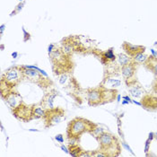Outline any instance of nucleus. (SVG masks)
Returning <instances> with one entry per match:
<instances>
[{
  "label": "nucleus",
  "instance_id": "1",
  "mask_svg": "<svg viewBox=\"0 0 157 157\" xmlns=\"http://www.w3.org/2000/svg\"><path fill=\"white\" fill-rule=\"evenodd\" d=\"M97 140L100 143V152L106 156H118L121 153V144L119 139L111 134L103 132L101 134Z\"/></svg>",
  "mask_w": 157,
  "mask_h": 157
},
{
  "label": "nucleus",
  "instance_id": "2",
  "mask_svg": "<svg viewBox=\"0 0 157 157\" xmlns=\"http://www.w3.org/2000/svg\"><path fill=\"white\" fill-rule=\"evenodd\" d=\"M97 126L91 122V121H87L83 118H75L72 121H70V123L67 126V136L69 138H79L81 136L82 134L85 132H92Z\"/></svg>",
  "mask_w": 157,
  "mask_h": 157
},
{
  "label": "nucleus",
  "instance_id": "3",
  "mask_svg": "<svg viewBox=\"0 0 157 157\" xmlns=\"http://www.w3.org/2000/svg\"><path fill=\"white\" fill-rule=\"evenodd\" d=\"M24 77V74H23V67H14L12 68H9L8 70H6L5 74L2 76L1 79V85L2 86H7L10 89L13 86H15L17 85L21 79Z\"/></svg>",
  "mask_w": 157,
  "mask_h": 157
},
{
  "label": "nucleus",
  "instance_id": "4",
  "mask_svg": "<svg viewBox=\"0 0 157 157\" xmlns=\"http://www.w3.org/2000/svg\"><path fill=\"white\" fill-rule=\"evenodd\" d=\"M23 67V74H24V77L29 79L30 81L36 83L38 85H42L44 84L45 80L43 78V76L40 75L42 70L39 69L36 67H29V66H25L22 67Z\"/></svg>",
  "mask_w": 157,
  "mask_h": 157
},
{
  "label": "nucleus",
  "instance_id": "5",
  "mask_svg": "<svg viewBox=\"0 0 157 157\" xmlns=\"http://www.w3.org/2000/svg\"><path fill=\"white\" fill-rule=\"evenodd\" d=\"M65 117V111L63 109H47L46 114L44 116V120L46 122V126L47 127H51L54 126L56 124L60 123L61 121L64 119Z\"/></svg>",
  "mask_w": 157,
  "mask_h": 157
},
{
  "label": "nucleus",
  "instance_id": "6",
  "mask_svg": "<svg viewBox=\"0 0 157 157\" xmlns=\"http://www.w3.org/2000/svg\"><path fill=\"white\" fill-rule=\"evenodd\" d=\"M33 106H26L24 103L22 102L20 105H18L16 108L13 109V115L19 120L28 121L33 119Z\"/></svg>",
  "mask_w": 157,
  "mask_h": 157
},
{
  "label": "nucleus",
  "instance_id": "7",
  "mask_svg": "<svg viewBox=\"0 0 157 157\" xmlns=\"http://www.w3.org/2000/svg\"><path fill=\"white\" fill-rule=\"evenodd\" d=\"M137 65H138V63H136V61L132 59L128 64L121 67V74H122V76L126 80L127 83L133 81L132 79H133V77L135 76V74L136 72Z\"/></svg>",
  "mask_w": 157,
  "mask_h": 157
},
{
  "label": "nucleus",
  "instance_id": "8",
  "mask_svg": "<svg viewBox=\"0 0 157 157\" xmlns=\"http://www.w3.org/2000/svg\"><path fill=\"white\" fill-rule=\"evenodd\" d=\"M87 98L90 105L97 106L99 104H103V98H102V90L101 86L96 89L90 90L87 94Z\"/></svg>",
  "mask_w": 157,
  "mask_h": 157
},
{
  "label": "nucleus",
  "instance_id": "9",
  "mask_svg": "<svg viewBox=\"0 0 157 157\" xmlns=\"http://www.w3.org/2000/svg\"><path fill=\"white\" fill-rule=\"evenodd\" d=\"M122 48L124 49L125 53L130 58H134L135 56H136L140 53H144L145 50V47L144 46L134 45V44L128 43V42H124L122 44Z\"/></svg>",
  "mask_w": 157,
  "mask_h": 157
},
{
  "label": "nucleus",
  "instance_id": "10",
  "mask_svg": "<svg viewBox=\"0 0 157 157\" xmlns=\"http://www.w3.org/2000/svg\"><path fill=\"white\" fill-rule=\"evenodd\" d=\"M141 104L147 110L155 111L157 110V97L154 96V95L145 94V96H143L142 98Z\"/></svg>",
  "mask_w": 157,
  "mask_h": 157
},
{
  "label": "nucleus",
  "instance_id": "11",
  "mask_svg": "<svg viewBox=\"0 0 157 157\" xmlns=\"http://www.w3.org/2000/svg\"><path fill=\"white\" fill-rule=\"evenodd\" d=\"M128 91L130 93V94L135 98H139L143 95L144 94V89L142 88V86L140 85V84H138L136 82V80H133L131 82L127 83Z\"/></svg>",
  "mask_w": 157,
  "mask_h": 157
},
{
  "label": "nucleus",
  "instance_id": "12",
  "mask_svg": "<svg viewBox=\"0 0 157 157\" xmlns=\"http://www.w3.org/2000/svg\"><path fill=\"white\" fill-rule=\"evenodd\" d=\"M6 101L13 109L16 108L18 105H20L23 102L22 97L20 96L18 94H16V93H6Z\"/></svg>",
  "mask_w": 157,
  "mask_h": 157
},
{
  "label": "nucleus",
  "instance_id": "13",
  "mask_svg": "<svg viewBox=\"0 0 157 157\" xmlns=\"http://www.w3.org/2000/svg\"><path fill=\"white\" fill-rule=\"evenodd\" d=\"M144 66L145 67L151 71L154 75H157V58L154 56H148V58L146 59V60L144 62Z\"/></svg>",
  "mask_w": 157,
  "mask_h": 157
},
{
  "label": "nucleus",
  "instance_id": "14",
  "mask_svg": "<svg viewBox=\"0 0 157 157\" xmlns=\"http://www.w3.org/2000/svg\"><path fill=\"white\" fill-rule=\"evenodd\" d=\"M56 96H57V94H47L44 97V99L42 100L41 105L46 109H53L54 108V99Z\"/></svg>",
  "mask_w": 157,
  "mask_h": 157
},
{
  "label": "nucleus",
  "instance_id": "15",
  "mask_svg": "<svg viewBox=\"0 0 157 157\" xmlns=\"http://www.w3.org/2000/svg\"><path fill=\"white\" fill-rule=\"evenodd\" d=\"M47 109H45L43 106H35L33 105V119H38V118H44L46 114Z\"/></svg>",
  "mask_w": 157,
  "mask_h": 157
},
{
  "label": "nucleus",
  "instance_id": "16",
  "mask_svg": "<svg viewBox=\"0 0 157 157\" xmlns=\"http://www.w3.org/2000/svg\"><path fill=\"white\" fill-rule=\"evenodd\" d=\"M104 85L103 87H106V88H117L121 85V81L119 79H111V78H106L104 81H103V84Z\"/></svg>",
  "mask_w": 157,
  "mask_h": 157
},
{
  "label": "nucleus",
  "instance_id": "17",
  "mask_svg": "<svg viewBox=\"0 0 157 157\" xmlns=\"http://www.w3.org/2000/svg\"><path fill=\"white\" fill-rule=\"evenodd\" d=\"M118 59H119L121 66L122 67V66H125V65L128 64L130 61L132 60V58H128V56L126 55V54H119Z\"/></svg>",
  "mask_w": 157,
  "mask_h": 157
},
{
  "label": "nucleus",
  "instance_id": "18",
  "mask_svg": "<svg viewBox=\"0 0 157 157\" xmlns=\"http://www.w3.org/2000/svg\"><path fill=\"white\" fill-rule=\"evenodd\" d=\"M148 58V56L147 55H145L144 53H140V54H138V55H136V56H135L134 58H132V59L135 60L136 63H144L145 60H146V59Z\"/></svg>",
  "mask_w": 157,
  "mask_h": 157
},
{
  "label": "nucleus",
  "instance_id": "19",
  "mask_svg": "<svg viewBox=\"0 0 157 157\" xmlns=\"http://www.w3.org/2000/svg\"><path fill=\"white\" fill-rule=\"evenodd\" d=\"M105 59L108 60V59H110V60H115V59H116V57H115V55L112 53V50L111 49H109V51H107L106 53H105Z\"/></svg>",
  "mask_w": 157,
  "mask_h": 157
},
{
  "label": "nucleus",
  "instance_id": "20",
  "mask_svg": "<svg viewBox=\"0 0 157 157\" xmlns=\"http://www.w3.org/2000/svg\"><path fill=\"white\" fill-rule=\"evenodd\" d=\"M67 80H68V76L67 75H64L63 74L60 77H59V83H60L61 85H65Z\"/></svg>",
  "mask_w": 157,
  "mask_h": 157
},
{
  "label": "nucleus",
  "instance_id": "21",
  "mask_svg": "<svg viewBox=\"0 0 157 157\" xmlns=\"http://www.w3.org/2000/svg\"><path fill=\"white\" fill-rule=\"evenodd\" d=\"M151 139H152V137L150 138L149 137V139L146 141V144H145V152L147 154V152H148V150H149V145H150V143H151Z\"/></svg>",
  "mask_w": 157,
  "mask_h": 157
},
{
  "label": "nucleus",
  "instance_id": "22",
  "mask_svg": "<svg viewBox=\"0 0 157 157\" xmlns=\"http://www.w3.org/2000/svg\"><path fill=\"white\" fill-rule=\"evenodd\" d=\"M56 140L59 141V142H60V143H63V142H64L63 136H62V135H58V136H56Z\"/></svg>",
  "mask_w": 157,
  "mask_h": 157
},
{
  "label": "nucleus",
  "instance_id": "23",
  "mask_svg": "<svg viewBox=\"0 0 157 157\" xmlns=\"http://www.w3.org/2000/svg\"><path fill=\"white\" fill-rule=\"evenodd\" d=\"M61 148H62V149H63V150H64V151H65L66 153H68V151L67 150V148H66L65 146H63V145H62V146H61Z\"/></svg>",
  "mask_w": 157,
  "mask_h": 157
}]
</instances>
